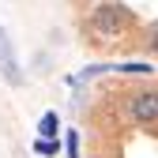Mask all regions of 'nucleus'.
<instances>
[{
  "mask_svg": "<svg viewBox=\"0 0 158 158\" xmlns=\"http://www.w3.org/2000/svg\"><path fill=\"white\" fill-rule=\"evenodd\" d=\"M90 27L98 34H106V38H117V34H124L132 27V11L124 4H98L90 11Z\"/></svg>",
  "mask_w": 158,
  "mask_h": 158,
  "instance_id": "f257e3e1",
  "label": "nucleus"
},
{
  "mask_svg": "<svg viewBox=\"0 0 158 158\" xmlns=\"http://www.w3.org/2000/svg\"><path fill=\"white\" fill-rule=\"evenodd\" d=\"M128 117L135 124H154L158 121V90H135L128 98Z\"/></svg>",
  "mask_w": 158,
  "mask_h": 158,
  "instance_id": "f03ea898",
  "label": "nucleus"
},
{
  "mask_svg": "<svg viewBox=\"0 0 158 158\" xmlns=\"http://www.w3.org/2000/svg\"><path fill=\"white\" fill-rule=\"evenodd\" d=\"M0 75H4L8 87H23V68H19V60H15L11 38H8L4 27H0Z\"/></svg>",
  "mask_w": 158,
  "mask_h": 158,
  "instance_id": "7ed1b4c3",
  "label": "nucleus"
},
{
  "mask_svg": "<svg viewBox=\"0 0 158 158\" xmlns=\"http://www.w3.org/2000/svg\"><path fill=\"white\" fill-rule=\"evenodd\" d=\"M56 132H60V117L56 113H42V121H38V139H56Z\"/></svg>",
  "mask_w": 158,
  "mask_h": 158,
  "instance_id": "20e7f679",
  "label": "nucleus"
},
{
  "mask_svg": "<svg viewBox=\"0 0 158 158\" xmlns=\"http://www.w3.org/2000/svg\"><path fill=\"white\" fill-rule=\"evenodd\" d=\"M34 151L42 154V158H53V154H56V139H38V143H34Z\"/></svg>",
  "mask_w": 158,
  "mask_h": 158,
  "instance_id": "39448f33",
  "label": "nucleus"
},
{
  "mask_svg": "<svg viewBox=\"0 0 158 158\" xmlns=\"http://www.w3.org/2000/svg\"><path fill=\"white\" fill-rule=\"evenodd\" d=\"M68 158H79V132H68Z\"/></svg>",
  "mask_w": 158,
  "mask_h": 158,
  "instance_id": "423d86ee",
  "label": "nucleus"
},
{
  "mask_svg": "<svg viewBox=\"0 0 158 158\" xmlns=\"http://www.w3.org/2000/svg\"><path fill=\"white\" fill-rule=\"evenodd\" d=\"M147 45H151V53L158 56V23H154V27L147 30Z\"/></svg>",
  "mask_w": 158,
  "mask_h": 158,
  "instance_id": "0eeeda50",
  "label": "nucleus"
}]
</instances>
